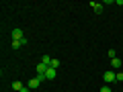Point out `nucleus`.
<instances>
[{"instance_id":"nucleus-1","label":"nucleus","mask_w":123,"mask_h":92,"mask_svg":"<svg viewBox=\"0 0 123 92\" xmlns=\"http://www.w3.org/2000/svg\"><path fill=\"white\" fill-rule=\"evenodd\" d=\"M43 80H45V78H41V76H37V78H31L27 86H29V88H39V84L43 82Z\"/></svg>"},{"instance_id":"nucleus-2","label":"nucleus","mask_w":123,"mask_h":92,"mask_svg":"<svg viewBox=\"0 0 123 92\" xmlns=\"http://www.w3.org/2000/svg\"><path fill=\"white\" fill-rule=\"evenodd\" d=\"M10 35H12V41H21V39H25V37H23V31L18 29H12V33H10Z\"/></svg>"},{"instance_id":"nucleus-3","label":"nucleus","mask_w":123,"mask_h":92,"mask_svg":"<svg viewBox=\"0 0 123 92\" xmlns=\"http://www.w3.org/2000/svg\"><path fill=\"white\" fill-rule=\"evenodd\" d=\"M115 72H105V74H103V80H105L107 84H111V82H115Z\"/></svg>"},{"instance_id":"nucleus-4","label":"nucleus","mask_w":123,"mask_h":92,"mask_svg":"<svg viewBox=\"0 0 123 92\" xmlns=\"http://www.w3.org/2000/svg\"><path fill=\"white\" fill-rule=\"evenodd\" d=\"M57 76V72L53 70V68H47V72H45V80H53Z\"/></svg>"},{"instance_id":"nucleus-5","label":"nucleus","mask_w":123,"mask_h":92,"mask_svg":"<svg viewBox=\"0 0 123 92\" xmlns=\"http://www.w3.org/2000/svg\"><path fill=\"white\" fill-rule=\"evenodd\" d=\"M51 59H53V57L51 55H41V63H45V66H51Z\"/></svg>"},{"instance_id":"nucleus-6","label":"nucleus","mask_w":123,"mask_h":92,"mask_svg":"<svg viewBox=\"0 0 123 92\" xmlns=\"http://www.w3.org/2000/svg\"><path fill=\"white\" fill-rule=\"evenodd\" d=\"M90 6L94 8V12H97V14L103 12V4H98V2H90Z\"/></svg>"},{"instance_id":"nucleus-7","label":"nucleus","mask_w":123,"mask_h":92,"mask_svg":"<svg viewBox=\"0 0 123 92\" xmlns=\"http://www.w3.org/2000/svg\"><path fill=\"white\" fill-rule=\"evenodd\" d=\"M111 66H113L115 70H119V68H121V59H119V57H115V59H111Z\"/></svg>"},{"instance_id":"nucleus-8","label":"nucleus","mask_w":123,"mask_h":92,"mask_svg":"<svg viewBox=\"0 0 123 92\" xmlns=\"http://www.w3.org/2000/svg\"><path fill=\"white\" fill-rule=\"evenodd\" d=\"M49 68H53V70H57V68H60V59H55V57H53L51 59V66Z\"/></svg>"},{"instance_id":"nucleus-9","label":"nucleus","mask_w":123,"mask_h":92,"mask_svg":"<svg viewBox=\"0 0 123 92\" xmlns=\"http://www.w3.org/2000/svg\"><path fill=\"white\" fill-rule=\"evenodd\" d=\"M12 88H14V90H17V92H21L23 84H21V82H12Z\"/></svg>"},{"instance_id":"nucleus-10","label":"nucleus","mask_w":123,"mask_h":92,"mask_svg":"<svg viewBox=\"0 0 123 92\" xmlns=\"http://www.w3.org/2000/svg\"><path fill=\"white\" fill-rule=\"evenodd\" d=\"M107 55H109L111 59H115V57H117V53H115V49H109V51H107Z\"/></svg>"},{"instance_id":"nucleus-11","label":"nucleus","mask_w":123,"mask_h":92,"mask_svg":"<svg viewBox=\"0 0 123 92\" xmlns=\"http://www.w3.org/2000/svg\"><path fill=\"white\" fill-rule=\"evenodd\" d=\"M115 82H123V72H117V76H115Z\"/></svg>"},{"instance_id":"nucleus-12","label":"nucleus","mask_w":123,"mask_h":92,"mask_svg":"<svg viewBox=\"0 0 123 92\" xmlns=\"http://www.w3.org/2000/svg\"><path fill=\"white\" fill-rule=\"evenodd\" d=\"M10 45H12V49H18V47H21L23 43H21V41H12V43H10Z\"/></svg>"},{"instance_id":"nucleus-13","label":"nucleus","mask_w":123,"mask_h":92,"mask_svg":"<svg viewBox=\"0 0 123 92\" xmlns=\"http://www.w3.org/2000/svg\"><path fill=\"white\" fill-rule=\"evenodd\" d=\"M21 92H31V88H29V86H23V88H21Z\"/></svg>"},{"instance_id":"nucleus-14","label":"nucleus","mask_w":123,"mask_h":92,"mask_svg":"<svg viewBox=\"0 0 123 92\" xmlns=\"http://www.w3.org/2000/svg\"><path fill=\"white\" fill-rule=\"evenodd\" d=\"M101 92H111V88H109V86H103V88H101Z\"/></svg>"}]
</instances>
